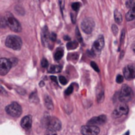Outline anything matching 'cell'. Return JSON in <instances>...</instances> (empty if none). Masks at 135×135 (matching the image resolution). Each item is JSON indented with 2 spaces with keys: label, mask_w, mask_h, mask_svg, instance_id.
Here are the masks:
<instances>
[{
  "label": "cell",
  "mask_w": 135,
  "mask_h": 135,
  "mask_svg": "<svg viewBox=\"0 0 135 135\" xmlns=\"http://www.w3.org/2000/svg\"><path fill=\"white\" fill-rule=\"evenodd\" d=\"M50 39H51V41L55 42V41L56 40V34H55V33H54V32L51 33V36H50Z\"/></svg>",
  "instance_id": "obj_31"
},
{
  "label": "cell",
  "mask_w": 135,
  "mask_h": 135,
  "mask_svg": "<svg viewBox=\"0 0 135 135\" xmlns=\"http://www.w3.org/2000/svg\"><path fill=\"white\" fill-rule=\"evenodd\" d=\"M73 85H70L66 90V92H65V93H66V95H70V94H71L72 93V92H73Z\"/></svg>",
  "instance_id": "obj_27"
},
{
  "label": "cell",
  "mask_w": 135,
  "mask_h": 135,
  "mask_svg": "<svg viewBox=\"0 0 135 135\" xmlns=\"http://www.w3.org/2000/svg\"><path fill=\"white\" fill-rule=\"evenodd\" d=\"M104 47V36H100L93 44V51L95 55H99Z\"/></svg>",
  "instance_id": "obj_9"
},
{
  "label": "cell",
  "mask_w": 135,
  "mask_h": 135,
  "mask_svg": "<svg viewBox=\"0 0 135 135\" xmlns=\"http://www.w3.org/2000/svg\"><path fill=\"white\" fill-rule=\"evenodd\" d=\"M44 103H45L46 107H47L48 109L52 110V109L54 108L53 103H52V101H51V98H50V97H45V99H44Z\"/></svg>",
  "instance_id": "obj_17"
},
{
  "label": "cell",
  "mask_w": 135,
  "mask_h": 135,
  "mask_svg": "<svg viewBox=\"0 0 135 135\" xmlns=\"http://www.w3.org/2000/svg\"><path fill=\"white\" fill-rule=\"evenodd\" d=\"M91 66H92V67L97 71V72H99L100 71V70H99V67L97 66V63L96 62H91Z\"/></svg>",
  "instance_id": "obj_29"
},
{
  "label": "cell",
  "mask_w": 135,
  "mask_h": 135,
  "mask_svg": "<svg viewBox=\"0 0 135 135\" xmlns=\"http://www.w3.org/2000/svg\"><path fill=\"white\" fill-rule=\"evenodd\" d=\"M46 127L47 130L53 131H58L61 129V123L60 121L55 118V117H49L46 120Z\"/></svg>",
  "instance_id": "obj_5"
},
{
  "label": "cell",
  "mask_w": 135,
  "mask_h": 135,
  "mask_svg": "<svg viewBox=\"0 0 135 135\" xmlns=\"http://www.w3.org/2000/svg\"><path fill=\"white\" fill-rule=\"evenodd\" d=\"M6 25L13 32H20L21 31V26L20 23L17 21V20L9 13H8L6 15Z\"/></svg>",
  "instance_id": "obj_1"
},
{
  "label": "cell",
  "mask_w": 135,
  "mask_h": 135,
  "mask_svg": "<svg viewBox=\"0 0 135 135\" xmlns=\"http://www.w3.org/2000/svg\"><path fill=\"white\" fill-rule=\"evenodd\" d=\"M81 26L83 32H85L86 34H90L95 27V22L92 18H85L81 22Z\"/></svg>",
  "instance_id": "obj_6"
},
{
  "label": "cell",
  "mask_w": 135,
  "mask_h": 135,
  "mask_svg": "<svg viewBox=\"0 0 135 135\" xmlns=\"http://www.w3.org/2000/svg\"><path fill=\"white\" fill-rule=\"evenodd\" d=\"M62 56H63V51L61 48L58 49L56 51V52L55 53V60H60Z\"/></svg>",
  "instance_id": "obj_18"
},
{
  "label": "cell",
  "mask_w": 135,
  "mask_h": 135,
  "mask_svg": "<svg viewBox=\"0 0 135 135\" xmlns=\"http://www.w3.org/2000/svg\"><path fill=\"white\" fill-rule=\"evenodd\" d=\"M114 17H115V21L117 24H121L122 21H123V16L121 14V13L115 9V13H114Z\"/></svg>",
  "instance_id": "obj_16"
},
{
  "label": "cell",
  "mask_w": 135,
  "mask_h": 135,
  "mask_svg": "<svg viewBox=\"0 0 135 135\" xmlns=\"http://www.w3.org/2000/svg\"><path fill=\"white\" fill-rule=\"evenodd\" d=\"M80 6H81V4H80L79 2H74V3L72 4V9H73L74 11H78V10L79 9Z\"/></svg>",
  "instance_id": "obj_23"
},
{
  "label": "cell",
  "mask_w": 135,
  "mask_h": 135,
  "mask_svg": "<svg viewBox=\"0 0 135 135\" xmlns=\"http://www.w3.org/2000/svg\"><path fill=\"white\" fill-rule=\"evenodd\" d=\"M76 38L77 40L79 41V42H82V38H81V33L79 32V28L77 27L76 28Z\"/></svg>",
  "instance_id": "obj_21"
},
{
  "label": "cell",
  "mask_w": 135,
  "mask_h": 135,
  "mask_svg": "<svg viewBox=\"0 0 135 135\" xmlns=\"http://www.w3.org/2000/svg\"><path fill=\"white\" fill-rule=\"evenodd\" d=\"M132 48H133V51L135 52V43H134V44L132 46Z\"/></svg>",
  "instance_id": "obj_35"
},
{
  "label": "cell",
  "mask_w": 135,
  "mask_h": 135,
  "mask_svg": "<svg viewBox=\"0 0 135 135\" xmlns=\"http://www.w3.org/2000/svg\"><path fill=\"white\" fill-rule=\"evenodd\" d=\"M59 81H60V83L62 84V85H66V83H67V80H66V78H65V77H63V76H60L59 78Z\"/></svg>",
  "instance_id": "obj_24"
},
{
  "label": "cell",
  "mask_w": 135,
  "mask_h": 135,
  "mask_svg": "<svg viewBox=\"0 0 135 135\" xmlns=\"http://www.w3.org/2000/svg\"><path fill=\"white\" fill-rule=\"evenodd\" d=\"M133 97H134V93L132 89L127 85H123L120 91L119 100L122 103H127L132 100Z\"/></svg>",
  "instance_id": "obj_3"
},
{
  "label": "cell",
  "mask_w": 135,
  "mask_h": 135,
  "mask_svg": "<svg viewBox=\"0 0 135 135\" xmlns=\"http://www.w3.org/2000/svg\"><path fill=\"white\" fill-rule=\"evenodd\" d=\"M71 17H72V21H73V23H75V18H76V17H74V13H71Z\"/></svg>",
  "instance_id": "obj_34"
},
{
  "label": "cell",
  "mask_w": 135,
  "mask_h": 135,
  "mask_svg": "<svg viewBox=\"0 0 135 135\" xmlns=\"http://www.w3.org/2000/svg\"><path fill=\"white\" fill-rule=\"evenodd\" d=\"M78 46V44L76 42V41H71V42H69L67 44H66V47L69 49V50H73V49H75L77 48Z\"/></svg>",
  "instance_id": "obj_20"
},
{
  "label": "cell",
  "mask_w": 135,
  "mask_h": 135,
  "mask_svg": "<svg viewBox=\"0 0 135 135\" xmlns=\"http://www.w3.org/2000/svg\"><path fill=\"white\" fill-rule=\"evenodd\" d=\"M128 111H129V108H128V106L127 104H120L119 105L113 112V116L115 118H119V117H121L123 115H125L128 113Z\"/></svg>",
  "instance_id": "obj_10"
},
{
  "label": "cell",
  "mask_w": 135,
  "mask_h": 135,
  "mask_svg": "<svg viewBox=\"0 0 135 135\" xmlns=\"http://www.w3.org/2000/svg\"><path fill=\"white\" fill-rule=\"evenodd\" d=\"M62 70V67L60 66H51L49 68V72L50 73H59Z\"/></svg>",
  "instance_id": "obj_19"
},
{
  "label": "cell",
  "mask_w": 135,
  "mask_h": 135,
  "mask_svg": "<svg viewBox=\"0 0 135 135\" xmlns=\"http://www.w3.org/2000/svg\"><path fill=\"white\" fill-rule=\"evenodd\" d=\"M70 39V38H69L68 36H65V40H69Z\"/></svg>",
  "instance_id": "obj_36"
},
{
  "label": "cell",
  "mask_w": 135,
  "mask_h": 135,
  "mask_svg": "<svg viewBox=\"0 0 135 135\" xmlns=\"http://www.w3.org/2000/svg\"><path fill=\"white\" fill-rule=\"evenodd\" d=\"M32 123V117L30 115L25 116L21 119V126L25 130H29V129H31Z\"/></svg>",
  "instance_id": "obj_13"
},
{
  "label": "cell",
  "mask_w": 135,
  "mask_h": 135,
  "mask_svg": "<svg viewBox=\"0 0 135 135\" xmlns=\"http://www.w3.org/2000/svg\"><path fill=\"white\" fill-rule=\"evenodd\" d=\"M126 17H127V21H132L133 19L135 18V5L130 9V10L128 11V13H127L126 15Z\"/></svg>",
  "instance_id": "obj_15"
},
{
  "label": "cell",
  "mask_w": 135,
  "mask_h": 135,
  "mask_svg": "<svg viewBox=\"0 0 135 135\" xmlns=\"http://www.w3.org/2000/svg\"><path fill=\"white\" fill-rule=\"evenodd\" d=\"M6 46L13 50H20L22 46V41L19 36H9L6 40Z\"/></svg>",
  "instance_id": "obj_2"
},
{
  "label": "cell",
  "mask_w": 135,
  "mask_h": 135,
  "mask_svg": "<svg viewBox=\"0 0 135 135\" xmlns=\"http://www.w3.org/2000/svg\"><path fill=\"white\" fill-rule=\"evenodd\" d=\"M46 135H57L56 131H47V132L46 133Z\"/></svg>",
  "instance_id": "obj_32"
},
{
  "label": "cell",
  "mask_w": 135,
  "mask_h": 135,
  "mask_svg": "<svg viewBox=\"0 0 135 135\" xmlns=\"http://www.w3.org/2000/svg\"><path fill=\"white\" fill-rule=\"evenodd\" d=\"M6 112L12 117H18L22 112L21 107L16 102H13L6 108Z\"/></svg>",
  "instance_id": "obj_4"
},
{
  "label": "cell",
  "mask_w": 135,
  "mask_h": 135,
  "mask_svg": "<svg viewBox=\"0 0 135 135\" xmlns=\"http://www.w3.org/2000/svg\"><path fill=\"white\" fill-rule=\"evenodd\" d=\"M12 65L10 63L9 59H6L4 58H2L0 59V74L1 75H6L10 70Z\"/></svg>",
  "instance_id": "obj_8"
},
{
  "label": "cell",
  "mask_w": 135,
  "mask_h": 135,
  "mask_svg": "<svg viewBox=\"0 0 135 135\" xmlns=\"http://www.w3.org/2000/svg\"><path fill=\"white\" fill-rule=\"evenodd\" d=\"M123 74L126 79L131 80L135 78V65L130 64L127 65L123 70Z\"/></svg>",
  "instance_id": "obj_11"
},
{
  "label": "cell",
  "mask_w": 135,
  "mask_h": 135,
  "mask_svg": "<svg viewBox=\"0 0 135 135\" xmlns=\"http://www.w3.org/2000/svg\"><path fill=\"white\" fill-rule=\"evenodd\" d=\"M51 79L53 81H55V83H57V78H55V76H51Z\"/></svg>",
  "instance_id": "obj_33"
},
{
  "label": "cell",
  "mask_w": 135,
  "mask_h": 135,
  "mask_svg": "<svg viewBox=\"0 0 135 135\" xmlns=\"http://www.w3.org/2000/svg\"><path fill=\"white\" fill-rule=\"evenodd\" d=\"M43 85H44V83H43V82H41V83H40V86L42 87V86H43Z\"/></svg>",
  "instance_id": "obj_37"
},
{
  "label": "cell",
  "mask_w": 135,
  "mask_h": 135,
  "mask_svg": "<svg viewBox=\"0 0 135 135\" xmlns=\"http://www.w3.org/2000/svg\"><path fill=\"white\" fill-rule=\"evenodd\" d=\"M123 81V77L122 76V75H118L117 76V78H116V82L117 83H119V84H120V83H122Z\"/></svg>",
  "instance_id": "obj_26"
},
{
  "label": "cell",
  "mask_w": 135,
  "mask_h": 135,
  "mask_svg": "<svg viewBox=\"0 0 135 135\" xmlns=\"http://www.w3.org/2000/svg\"><path fill=\"white\" fill-rule=\"evenodd\" d=\"M41 66L44 67V68H47L48 66V62L46 59H43L42 61H41Z\"/></svg>",
  "instance_id": "obj_25"
},
{
  "label": "cell",
  "mask_w": 135,
  "mask_h": 135,
  "mask_svg": "<svg viewBox=\"0 0 135 135\" xmlns=\"http://www.w3.org/2000/svg\"><path fill=\"white\" fill-rule=\"evenodd\" d=\"M81 132L83 135H98L100 133V129L97 126L88 124L81 127Z\"/></svg>",
  "instance_id": "obj_7"
},
{
  "label": "cell",
  "mask_w": 135,
  "mask_h": 135,
  "mask_svg": "<svg viewBox=\"0 0 135 135\" xmlns=\"http://www.w3.org/2000/svg\"><path fill=\"white\" fill-rule=\"evenodd\" d=\"M129 134H130V132L128 131V132H127V134H125V135H129Z\"/></svg>",
  "instance_id": "obj_38"
},
{
  "label": "cell",
  "mask_w": 135,
  "mask_h": 135,
  "mask_svg": "<svg viewBox=\"0 0 135 135\" xmlns=\"http://www.w3.org/2000/svg\"><path fill=\"white\" fill-rule=\"evenodd\" d=\"M112 31H113L114 35L116 36L117 33H118V28H117V26H116L115 25H112Z\"/></svg>",
  "instance_id": "obj_30"
},
{
  "label": "cell",
  "mask_w": 135,
  "mask_h": 135,
  "mask_svg": "<svg viewBox=\"0 0 135 135\" xmlns=\"http://www.w3.org/2000/svg\"><path fill=\"white\" fill-rule=\"evenodd\" d=\"M9 61H10V63L12 65V66H14L15 65H17V59H15V58H12V59H9Z\"/></svg>",
  "instance_id": "obj_28"
},
{
  "label": "cell",
  "mask_w": 135,
  "mask_h": 135,
  "mask_svg": "<svg viewBox=\"0 0 135 135\" xmlns=\"http://www.w3.org/2000/svg\"><path fill=\"white\" fill-rule=\"evenodd\" d=\"M50 36H51V34H49V32H48L47 27V26H45V27L44 28L43 33H42V37H43L44 44V43H45V44H47L48 40H51V39H50Z\"/></svg>",
  "instance_id": "obj_14"
},
{
  "label": "cell",
  "mask_w": 135,
  "mask_h": 135,
  "mask_svg": "<svg viewBox=\"0 0 135 135\" xmlns=\"http://www.w3.org/2000/svg\"><path fill=\"white\" fill-rule=\"evenodd\" d=\"M107 121V118L105 115H100V116H97V117H94L93 119H91L89 122H88V124L89 125H94V126H97V125H99V124H104L105 122Z\"/></svg>",
  "instance_id": "obj_12"
},
{
  "label": "cell",
  "mask_w": 135,
  "mask_h": 135,
  "mask_svg": "<svg viewBox=\"0 0 135 135\" xmlns=\"http://www.w3.org/2000/svg\"><path fill=\"white\" fill-rule=\"evenodd\" d=\"M135 5V0H128L127 2H126V6H127V7H128V8H132Z\"/></svg>",
  "instance_id": "obj_22"
}]
</instances>
